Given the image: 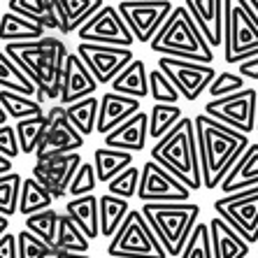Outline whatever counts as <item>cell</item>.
I'll return each instance as SVG.
<instances>
[{"instance_id":"ab89813d","label":"cell","mask_w":258,"mask_h":258,"mask_svg":"<svg viewBox=\"0 0 258 258\" xmlns=\"http://www.w3.org/2000/svg\"><path fill=\"white\" fill-rule=\"evenodd\" d=\"M17 237H19V258H49L56 253V246L44 242L42 237H37L28 228L19 230Z\"/></svg>"},{"instance_id":"7a4b0ae2","label":"cell","mask_w":258,"mask_h":258,"mask_svg":"<svg viewBox=\"0 0 258 258\" xmlns=\"http://www.w3.org/2000/svg\"><path fill=\"white\" fill-rule=\"evenodd\" d=\"M7 54L17 60L37 84V100H58L60 84H63V70H66L68 51L66 42L58 37H40V40H26V42H5Z\"/></svg>"},{"instance_id":"e0dca14e","label":"cell","mask_w":258,"mask_h":258,"mask_svg":"<svg viewBox=\"0 0 258 258\" xmlns=\"http://www.w3.org/2000/svg\"><path fill=\"white\" fill-rule=\"evenodd\" d=\"M100 86L96 75L91 72V68L84 63V58L75 51L68 54L66 58V70H63V84H60V105H72V102L82 100V98L93 96Z\"/></svg>"},{"instance_id":"8fae6325","label":"cell","mask_w":258,"mask_h":258,"mask_svg":"<svg viewBox=\"0 0 258 258\" xmlns=\"http://www.w3.org/2000/svg\"><path fill=\"white\" fill-rule=\"evenodd\" d=\"M79 40L84 42H102V44H119V47H133L138 42L133 35L131 26L121 14L119 5H102L93 17L77 30Z\"/></svg>"},{"instance_id":"4316f807","label":"cell","mask_w":258,"mask_h":258,"mask_svg":"<svg viewBox=\"0 0 258 258\" xmlns=\"http://www.w3.org/2000/svg\"><path fill=\"white\" fill-rule=\"evenodd\" d=\"M93 165H96L100 184H109L116 174L133 165V151L102 144V147H98V149L93 151Z\"/></svg>"},{"instance_id":"7402d4cb","label":"cell","mask_w":258,"mask_h":258,"mask_svg":"<svg viewBox=\"0 0 258 258\" xmlns=\"http://www.w3.org/2000/svg\"><path fill=\"white\" fill-rule=\"evenodd\" d=\"M253 186H258V144H249V149L237 158V163L230 168L219 188L228 196V193H237Z\"/></svg>"},{"instance_id":"44dd1931","label":"cell","mask_w":258,"mask_h":258,"mask_svg":"<svg viewBox=\"0 0 258 258\" xmlns=\"http://www.w3.org/2000/svg\"><path fill=\"white\" fill-rule=\"evenodd\" d=\"M212 244H214V258H249V242L246 237L228 223L223 216L214 214L210 221Z\"/></svg>"},{"instance_id":"f35d334b","label":"cell","mask_w":258,"mask_h":258,"mask_svg":"<svg viewBox=\"0 0 258 258\" xmlns=\"http://www.w3.org/2000/svg\"><path fill=\"white\" fill-rule=\"evenodd\" d=\"M21 186H24V177L19 172H10L0 177V214L12 216L19 212Z\"/></svg>"},{"instance_id":"5bb4252c","label":"cell","mask_w":258,"mask_h":258,"mask_svg":"<svg viewBox=\"0 0 258 258\" xmlns=\"http://www.w3.org/2000/svg\"><path fill=\"white\" fill-rule=\"evenodd\" d=\"M49 126L44 131V138L35 151V158L42 161L54 154H66V151H79L84 147V135L75 128V123L68 116L66 105H56L47 112Z\"/></svg>"},{"instance_id":"277c9868","label":"cell","mask_w":258,"mask_h":258,"mask_svg":"<svg viewBox=\"0 0 258 258\" xmlns=\"http://www.w3.org/2000/svg\"><path fill=\"white\" fill-rule=\"evenodd\" d=\"M149 49L158 56H179V58H191L200 63L214 60V47L207 42V37L196 24V19L191 17L186 5L174 7L168 21L149 42Z\"/></svg>"},{"instance_id":"2e32d148","label":"cell","mask_w":258,"mask_h":258,"mask_svg":"<svg viewBox=\"0 0 258 258\" xmlns=\"http://www.w3.org/2000/svg\"><path fill=\"white\" fill-rule=\"evenodd\" d=\"M84 163L82 154L77 151H66V154H54L42 161H35L33 165V177L40 179L49 191L54 193V198L60 200L66 198L68 186H70L72 177L79 170V165Z\"/></svg>"},{"instance_id":"d4e9b609","label":"cell","mask_w":258,"mask_h":258,"mask_svg":"<svg viewBox=\"0 0 258 258\" xmlns=\"http://www.w3.org/2000/svg\"><path fill=\"white\" fill-rule=\"evenodd\" d=\"M112 91L126 93L133 98H149L151 86H149V70L142 58H133L123 70L112 79Z\"/></svg>"},{"instance_id":"f546056e","label":"cell","mask_w":258,"mask_h":258,"mask_svg":"<svg viewBox=\"0 0 258 258\" xmlns=\"http://www.w3.org/2000/svg\"><path fill=\"white\" fill-rule=\"evenodd\" d=\"M54 193L49 191L40 179L35 177H26L24 186H21V200H19V214L30 216L35 212H42L47 207H51L54 203Z\"/></svg>"},{"instance_id":"7bdbcfd3","label":"cell","mask_w":258,"mask_h":258,"mask_svg":"<svg viewBox=\"0 0 258 258\" xmlns=\"http://www.w3.org/2000/svg\"><path fill=\"white\" fill-rule=\"evenodd\" d=\"M98 184H100V179H98L96 165L84 161L82 165H79L77 172H75V177H72L70 186H68V196H72V198H77V196H86V193H91Z\"/></svg>"},{"instance_id":"ee69618b","label":"cell","mask_w":258,"mask_h":258,"mask_svg":"<svg viewBox=\"0 0 258 258\" xmlns=\"http://www.w3.org/2000/svg\"><path fill=\"white\" fill-rule=\"evenodd\" d=\"M244 79L240 72H228L223 70L219 72L214 77V82H212V86L207 89V93H210V98H223V96H233V93H237V91L246 89L244 86Z\"/></svg>"},{"instance_id":"30bf717a","label":"cell","mask_w":258,"mask_h":258,"mask_svg":"<svg viewBox=\"0 0 258 258\" xmlns=\"http://www.w3.org/2000/svg\"><path fill=\"white\" fill-rule=\"evenodd\" d=\"M191 188L172 174L168 168H163L158 161L149 158L142 165V179H140L138 198L142 203H184L191 198Z\"/></svg>"},{"instance_id":"7dc6e473","label":"cell","mask_w":258,"mask_h":258,"mask_svg":"<svg viewBox=\"0 0 258 258\" xmlns=\"http://www.w3.org/2000/svg\"><path fill=\"white\" fill-rule=\"evenodd\" d=\"M237 72L246 79H258V54L244 58L242 63H237Z\"/></svg>"},{"instance_id":"11a10c76","label":"cell","mask_w":258,"mask_h":258,"mask_svg":"<svg viewBox=\"0 0 258 258\" xmlns=\"http://www.w3.org/2000/svg\"><path fill=\"white\" fill-rule=\"evenodd\" d=\"M49 258H54V256H49Z\"/></svg>"},{"instance_id":"db71d44e","label":"cell","mask_w":258,"mask_h":258,"mask_svg":"<svg viewBox=\"0 0 258 258\" xmlns=\"http://www.w3.org/2000/svg\"><path fill=\"white\" fill-rule=\"evenodd\" d=\"M3 3H7V0H3Z\"/></svg>"},{"instance_id":"8992f818","label":"cell","mask_w":258,"mask_h":258,"mask_svg":"<svg viewBox=\"0 0 258 258\" xmlns=\"http://www.w3.org/2000/svg\"><path fill=\"white\" fill-rule=\"evenodd\" d=\"M258 54V10L251 0H226L223 60L237 66Z\"/></svg>"},{"instance_id":"7c38bea8","label":"cell","mask_w":258,"mask_h":258,"mask_svg":"<svg viewBox=\"0 0 258 258\" xmlns=\"http://www.w3.org/2000/svg\"><path fill=\"white\" fill-rule=\"evenodd\" d=\"M119 10L138 42H151L168 21L174 5L170 0H119Z\"/></svg>"},{"instance_id":"9c48e42d","label":"cell","mask_w":258,"mask_h":258,"mask_svg":"<svg viewBox=\"0 0 258 258\" xmlns=\"http://www.w3.org/2000/svg\"><path fill=\"white\" fill-rule=\"evenodd\" d=\"M205 112L214 119L223 121L226 126H233L237 131L251 135L256 131V116H258V91L242 89L233 96L212 98L205 105Z\"/></svg>"},{"instance_id":"bcb514c9","label":"cell","mask_w":258,"mask_h":258,"mask_svg":"<svg viewBox=\"0 0 258 258\" xmlns=\"http://www.w3.org/2000/svg\"><path fill=\"white\" fill-rule=\"evenodd\" d=\"M0 258H19V237L12 233L0 235Z\"/></svg>"},{"instance_id":"d6986e66","label":"cell","mask_w":258,"mask_h":258,"mask_svg":"<svg viewBox=\"0 0 258 258\" xmlns=\"http://www.w3.org/2000/svg\"><path fill=\"white\" fill-rule=\"evenodd\" d=\"M140 112V98L126 96L119 91L102 93L100 98V114H98V131L100 135H107L114 128H119L123 121H128L133 114Z\"/></svg>"},{"instance_id":"c3c4849f","label":"cell","mask_w":258,"mask_h":258,"mask_svg":"<svg viewBox=\"0 0 258 258\" xmlns=\"http://www.w3.org/2000/svg\"><path fill=\"white\" fill-rule=\"evenodd\" d=\"M10 172H14L12 170V158L5 156V154H0V177H3V174H10Z\"/></svg>"},{"instance_id":"681fc988","label":"cell","mask_w":258,"mask_h":258,"mask_svg":"<svg viewBox=\"0 0 258 258\" xmlns=\"http://www.w3.org/2000/svg\"><path fill=\"white\" fill-rule=\"evenodd\" d=\"M54 258H91L89 253H79V251H63V249H56Z\"/></svg>"},{"instance_id":"816d5d0a","label":"cell","mask_w":258,"mask_h":258,"mask_svg":"<svg viewBox=\"0 0 258 258\" xmlns=\"http://www.w3.org/2000/svg\"><path fill=\"white\" fill-rule=\"evenodd\" d=\"M251 3H253V7H256V10H258V0H251Z\"/></svg>"},{"instance_id":"484cf974","label":"cell","mask_w":258,"mask_h":258,"mask_svg":"<svg viewBox=\"0 0 258 258\" xmlns=\"http://www.w3.org/2000/svg\"><path fill=\"white\" fill-rule=\"evenodd\" d=\"M102 5H105V0H58L60 33L63 35L77 33Z\"/></svg>"},{"instance_id":"4dcf8cb0","label":"cell","mask_w":258,"mask_h":258,"mask_svg":"<svg viewBox=\"0 0 258 258\" xmlns=\"http://www.w3.org/2000/svg\"><path fill=\"white\" fill-rule=\"evenodd\" d=\"M68 116L75 123L82 135H91V133L98 131V114H100V98H82V100L72 102V105H66Z\"/></svg>"},{"instance_id":"cb8c5ba5","label":"cell","mask_w":258,"mask_h":258,"mask_svg":"<svg viewBox=\"0 0 258 258\" xmlns=\"http://www.w3.org/2000/svg\"><path fill=\"white\" fill-rule=\"evenodd\" d=\"M66 212L77 221V226L89 235L91 240H98L102 235L100 233V198H96L93 193L68 200Z\"/></svg>"},{"instance_id":"ffe728a7","label":"cell","mask_w":258,"mask_h":258,"mask_svg":"<svg viewBox=\"0 0 258 258\" xmlns=\"http://www.w3.org/2000/svg\"><path fill=\"white\" fill-rule=\"evenodd\" d=\"M149 138H151L149 135V114H144L142 109H140L138 114H133L128 121H123L119 128H114V131L107 133V135H102V144L140 154V151L147 147V140Z\"/></svg>"},{"instance_id":"1f68e13d","label":"cell","mask_w":258,"mask_h":258,"mask_svg":"<svg viewBox=\"0 0 258 258\" xmlns=\"http://www.w3.org/2000/svg\"><path fill=\"white\" fill-rule=\"evenodd\" d=\"M0 107L7 112L10 119H28V116L44 114L42 112V100H37L35 96H26V93H17V91L3 89L0 93Z\"/></svg>"},{"instance_id":"4fadbf2b","label":"cell","mask_w":258,"mask_h":258,"mask_svg":"<svg viewBox=\"0 0 258 258\" xmlns=\"http://www.w3.org/2000/svg\"><path fill=\"white\" fill-rule=\"evenodd\" d=\"M214 212L233 223L246 237L249 244L258 242V186L244 188L237 193H228L214 200Z\"/></svg>"},{"instance_id":"9a60e30c","label":"cell","mask_w":258,"mask_h":258,"mask_svg":"<svg viewBox=\"0 0 258 258\" xmlns=\"http://www.w3.org/2000/svg\"><path fill=\"white\" fill-rule=\"evenodd\" d=\"M77 54L84 58V63L91 68L100 84H112V79L131 63L133 56L131 47L119 44H102V42H84L79 40Z\"/></svg>"},{"instance_id":"f907efd6","label":"cell","mask_w":258,"mask_h":258,"mask_svg":"<svg viewBox=\"0 0 258 258\" xmlns=\"http://www.w3.org/2000/svg\"><path fill=\"white\" fill-rule=\"evenodd\" d=\"M7 219H10L7 214H0V235L10 233V221H7Z\"/></svg>"},{"instance_id":"ba28073f","label":"cell","mask_w":258,"mask_h":258,"mask_svg":"<svg viewBox=\"0 0 258 258\" xmlns=\"http://www.w3.org/2000/svg\"><path fill=\"white\" fill-rule=\"evenodd\" d=\"M158 68L172 79L181 98L191 102L198 100L219 75L212 63H200V60L179 58V56H158Z\"/></svg>"},{"instance_id":"83f0119b","label":"cell","mask_w":258,"mask_h":258,"mask_svg":"<svg viewBox=\"0 0 258 258\" xmlns=\"http://www.w3.org/2000/svg\"><path fill=\"white\" fill-rule=\"evenodd\" d=\"M0 86L7 91H17V93H26V96L37 98V84L30 79L28 72L7 54L5 49L0 54Z\"/></svg>"},{"instance_id":"52a82bcc","label":"cell","mask_w":258,"mask_h":258,"mask_svg":"<svg viewBox=\"0 0 258 258\" xmlns=\"http://www.w3.org/2000/svg\"><path fill=\"white\" fill-rule=\"evenodd\" d=\"M107 253L112 258H170L142 210H131L121 228L109 237Z\"/></svg>"},{"instance_id":"f6af8a7d","label":"cell","mask_w":258,"mask_h":258,"mask_svg":"<svg viewBox=\"0 0 258 258\" xmlns=\"http://www.w3.org/2000/svg\"><path fill=\"white\" fill-rule=\"evenodd\" d=\"M0 154H5L10 158H17L21 154V142H19L17 128H12L10 123L0 126Z\"/></svg>"},{"instance_id":"d6a6232c","label":"cell","mask_w":258,"mask_h":258,"mask_svg":"<svg viewBox=\"0 0 258 258\" xmlns=\"http://www.w3.org/2000/svg\"><path fill=\"white\" fill-rule=\"evenodd\" d=\"M181 116H184V112L177 102H154V107L149 112V135L154 140H161L179 123Z\"/></svg>"},{"instance_id":"d590c367","label":"cell","mask_w":258,"mask_h":258,"mask_svg":"<svg viewBox=\"0 0 258 258\" xmlns=\"http://www.w3.org/2000/svg\"><path fill=\"white\" fill-rule=\"evenodd\" d=\"M58 223H60V214L56 210H51V207L26 216V228L33 230L37 237H42V240L49 242L51 246H56V237H58Z\"/></svg>"},{"instance_id":"f1b7e54d","label":"cell","mask_w":258,"mask_h":258,"mask_svg":"<svg viewBox=\"0 0 258 258\" xmlns=\"http://www.w3.org/2000/svg\"><path fill=\"white\" fill-rule=\"evenodd\" d=\"M131 205L128 198H121L114 193H105L100 198V233L102 237H114V233L121 228V223L126 221Z\"/></svg>"},{"instance_id":"603a6c76","label":"cell","mask_w":258,"mask_h":258,"mask_svg":"<svg viewBox=\"0 0 258 258\" xmlns=\"http://www.w3.org/2000/svg\"><path fill=\"white\" fill-rule=\"evenodd\" d=\"M0 26H3V44L5 42H26V40H40V37L47 35V30L42 24H37L35 19L26 17V14H19L14 10L7 7L3 17H0Z\"/></svg>"},{"instance_id":"b9f144b4","label":"cell","mask_w":258,"mask_h":258,"mask_svg":"<svg viewBox=\"0 0 258 258\" xmlns=\"http://www.w3.org/2000/svg\"><path fill=\"white\" fill-rule=\"evenodd\" d=\"M140 179H142V170L131 165L126 168L123 172H119L114 179L107 184V191L114 193V196H121V198H128L131 200L133 196H138L140 191Z\"/></svg>"},{"instance_id":"60d3db41","label":"cell","mask_w":258,"mask_h":258,"mask_svg":"<svg viewBox=\"0 0 258 258\" xmlns=\"http://www.w3.org/2000/svg\"><path fill=\"white\" fill-rule=\"evenodd\" d=\"M149 86H151L149 98H154V102H177L181 98L179 89L172 84V79L158 66L154 70H149Z\"/></svg>"},{"instance_id":"3957f363","label":"cell","mask_w":258,"mask_h":258,"mask_svg":"<svg viewBox=\"0 0 258 258\" xmlns=\"http://www.w3.org/2000/svg\"><path fill=\"white\" fill-rule=\"evenodd\" d=\"M151 158L161 163L163 168H168L172 174H177L191 191L205 188L198 135H196V119L181 116V121L168 135L156 140L154 149H151Z\"/></svg>"},{"instance_id":"836d02e7","label":"cell","mask_w":258,"mask_h":258,"mask_svg":"<svg viewBox=\"0 0 258 258\" xmlns=\"http://www.w3.org/2000/svg\"><path fill=\"white\" fill-rule=\"evenodd\" d=\"M91 244V237L84 230L77 226V221L70 214H60V223H58V237H56V249L63 251H79L86 253Z\"/></svg>"},{"instance_id":"8d00e7d4","label":"cell","mask_w":258,"mask_h":258,"mask_svg":"<svg viewBox=\"0 0 258 258\" xmlns=\"http://www.w3.org/2000/svg\"><path fill=\"white\" fill-rule=\"evenodd\" d=\"M5 5L10 7V10H14V12L35 19L37 24H42L44 28L58 30V21H56V17L51 14L49 0H7Z\"/></svg>"},{"instance_id":"ac0fdd59","label":"cell","mask_w":258,"mask_h":258,"mask_svg":"<svg viewBox=\"0 0 258 258\" xmlns=\"http://www.w3.org/2000/svg\"><path fill=\"white\" fill-rule=\"evenodd\" d=\"M191 17L205 33L212 47H223V24H226V0H184Z\"/></svg>"},{"instance_id":"5b68a950","label":"cell","mask_w":258,"mask_h":258,"mask_svg":"<svg viewBox=\"0 0 258 258\" xmlns=\"http://www.w3.org/2000/svg\"><path fill=\"white\" fill-rule=\"evenodd\" d=\"M142 214L156 230L158 240L172 258H179L200 216V205L184 203H142Z\"/></svg>"},{"instance_id":"e575fe53","label":"cell","mask_w":258,"mask_h":258,"mask_svg":"<svg viewBox=\"0 0 258 258\" xmlns=\"http://www.w3.org/2000/svg\"><path fill=\"white\" fill-rule=\"evenodd\" d=\"M47 126H49L47 114H37V116H28V119H19L17 121L21 154H35L37 147H40V142H42V138H44Z\"/></svg>"},{"instance_id":"6da1fadb","label":"cell","mask_w":258,"mask_h":258,"mask_svg":"<svg viewBox=\"0 0 258 258\" xmlns=\"http://www.w3.org/2000/svg\"><path fill=\"white\" fill-rule=\"evenodd\" d=\"M196 135H198L200 149V168L203 181L207 191L221 186L226 174L230 172L237 158L249 149V135L233 126H226L223 121L205 114L196 116Z\"/></svg>"},{"instance_id":"74e56055","label":"cell","mask_w":258,"mask_h":258,"mask_svg":"<svg viewBox=\"0 0 258 258\" xmlns=\"http://www.w3.org/2000/svg\"><path fill=\"white\" fill-rule=\"evenodd\" d=\"M179 258H214L210 223H196V228H193L186 246L181 249Z\"/></svg>"},{"instance_id":"f5cc1de1","label":"cell","mask_w":258,"mask_h":258,"mask_svg":"<svg viewBox=\"0 0 258 258\" xmlns=\"http://www.w3.org/2000/svg\"><path fill=\"white\" fill-rule=\"evenodd\" d=\"M256 133H258V116H256Z\"/></svg>"}]
</instances>
